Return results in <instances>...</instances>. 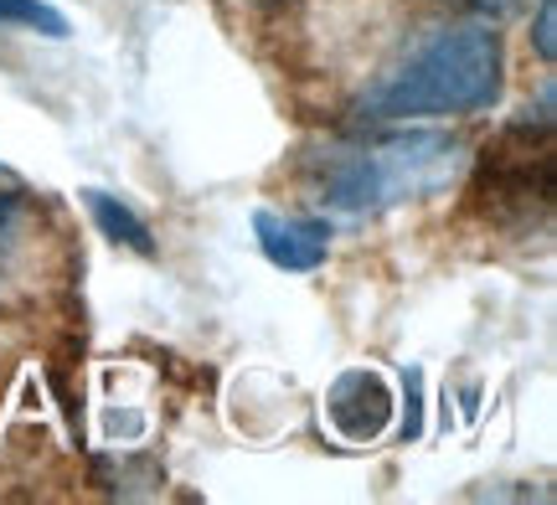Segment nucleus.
<instances>
[{"label": "nucleus", "instance_id": "1", "mask_svg": "<svg viewBox=\"0 0 557 505\" xmlns=\"http://www.w3.org/2000/svg\"><path fill=\"white\" fill-rule=\"evenodd\" d=\"M500 83H506V58H500V37L491 26L480 21L438 26L361 93V114L367 119L480 114L500 99Z\"/></svg>", "mask_w": 557, "mask_h": 505}, {"label": "nucleus", "instance_id": "2", "mask_svg": "<svg viewBox=\"0 0 557 505\" xmlns=\"http://www.w3.org/2000/svg\"><path fill=\"white\" fill-rule=\"evenodd\" d=\"M459 171H465V144L455 135H438V129L393 135L357 150H331L320 161V202L367 217V212L434 197L459 181Z\"/></svg>", "mask_w": 557, "mask_h": 505}, {"label": "nucleus", "instance_id": "3", "mask_svg": "<svg viewBox=\"0 0 557 505\" xmlns=\"http://www.w3.org/2000/svg\"><path fill=\"white\" fill-rule=\"evenodd\" d=\"M393 407H398V397H393L387 377L372 371V366L341 371L336 382H331V392H325V418H331V428H336L346 444L382 439L387 424H393Z\"/></svg>", "mask_w": 557, "mask_h": 505}, {"label": "nucleus", "instance_id": "4", "mask_svg": "<svg viewBox=\"0 0 557 505\" xmlns=\"http://www.w3.org/2000/svg\"><path fill=\"white\" fill-rule=\"evenodd\" d=\"M253 238L263 258L284 274H310L331 258V223L315 217H278V212H253Z\"/></svg>", "mask_w": 557, "mask_h": 505}, {"label": "nucleus", "instance_id": "5", "mask_svg": "<svg viewBox=\"0 0 557 505\" xmlns=\"http://www.w3.org/2000/svg\"><path fill=\"white\" fill-rule=\"evenodd\" d=\"M83 202H88V212H94V223H99L103 238H114L120 248H129V253H139V258H156V238H150V227L139 223L135 212L120 202V197H109V191H83Z\"/></svg>", "mask_w": 557, "mask_h": 505}, {"label": "nucleus", "instance_id": "6", "mask_svg": "<svg viewBox=\"0 0 557 505\" xmlns=\"http://www.w3.org/2000/svg\"><path fill=\"white\" fill-rule=\"evenodd\" d=\"M0 31H37V37L62 41L73 26H67V16H62L58 5H47V0H0Z\"/></svg>", "mask_w": 557, "mask_h": 505}, {"label": "nucleus", "instance_id": "7", "mask_svg": "<svg viewBox=\"0 0 557 505\" xmlns=\"http://www.w3.org/2000/svg\"><path fill=\"white\" fill-rule=\"evenodd\" d=\"M21 223H26L21 191H0V274H5V263H11V253L21 243Z\"/></svg>", "mask_w": 557, "mask_h": 505}, {"label": "nucleus", "instance_id": "8", "mask_svg": "<svg viewBox=\"0 0 557 505\" xmlns=\"http://www.w3.org/2000/svg\"><path fill=\"white\" fill-rule=\"evenodd\" d=\"M532 41H537V58H557V0H537V21H532Z\"/></svg>", "mask_w": 557, "mask_h": 505}, {"label": "nucleus", "instance_id": "9", "mask_svg": "<svg viewBox=\"0 0 557 505\" xmlns=\"http://www.w3.org/2000/svg\"><path fill=\"white\" fill-rule=\"evenodd\" d=\"M403 392H408V418H403V439H418V428H423V418H418V413H423V377H418V371H408V377H403Z\"/></svg>", "mask_w": 557, "mask_h": 505}, {"label": "nucleus", "instance_id": "10", "mask_svg": "<svg viewBox=\"0 0 557 505\" xmlns=\"http://www.w3.org/2000/svg\"><path fill=\"white\" fill-rule=\"evenodd\" d=\"M470 5H480V11H511L517 0H470Z\"/></svg>", "mask_w": 557, "mask_h": 505}]
</instances>
